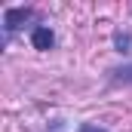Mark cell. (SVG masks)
Returning <instances> with one entry per match:
<instances>
[{
    "instance_id": "277c9868",
    "label": "cell",
    "mask_w": 132,
    "mask_h": 132,
    "mask_svg": "<svg viewBox=\"0 0 132 132\" xmlns=\"http://www.w3.org/2000/svg\"><path fill=\"white\" fill-rule=\"evenodd\" d=\"M111 83H123V86H132V62L129 65H120V68H111Z\"/></svg>"
},
{
    "instance_id": "3957f363",
    "label": "cell",
    "mask_w": 132,
    "mask_h": 132,
    "mask_svg": "<svg viewBox=\"0 0 132 132\" xmlns=\"http://www.w3.org/2000/svg\"><path fill=\"white\" fill-rule=\"evenodd\" d=\"M111 43H114V49H117L120 55L132 52V31H123V28H117V31L111 34Z\"/></svg>"
},
{
    "instance_id": "5b68a950",
    "label": "cell",
    "mask_w": 132,
    "mask_h": 132,
    "mask_svg": "<svg viewBox=\"0 0 132 132\" xmlns=\"http://www.w3.org/2000/svg\"><path fill=\"white\" fill-rule=\"evenodd\" d=\"M80 132H108L104 126H98V123H83L80 126Z\"/></svg>"
},
{
    "instance_id": "7a4b0ae2",
    "label": "cell",
    "mask_w": 132,
    "mask_h": 132,
    "mask_svg": "<svg viewBox=\"0 0 132 132\" xmlns=\"http://www.w3.org/2000/svg\"><path fill=\"white\" fill-rule=\"evenodd\" d=\"M31 46L40 49V52H49V49L55 46V31H52L49 25H34L31 28Z\"/></svg>"
},
{
    "instance_id": "6da1fadb",
    "label": "cell",
    "mask_w": 132,
    "mask_h": 132,
    "mask_svg": "<svg viewBox=\"0 0 132 132\" xmlns=\"http://www.w3.org/2000/svg\"><path fill=\"white\" fill-rule=\"evenodd\" d=\"M31 19H34L31 6H9V9H3V31H6V40L15 31H22L25 22H31Z\"/></svg>"
}]
</instances>
